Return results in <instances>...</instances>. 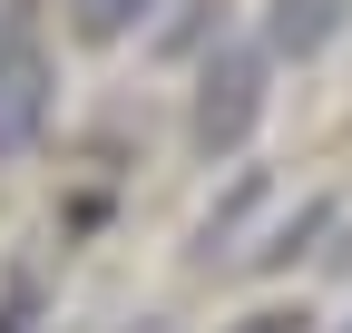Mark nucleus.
<instances>
[{
	"mask_svg": "<svg viewBox=\"0 0 352 333\" xmlns=\"http://www.w3.org/2000/svg\"><path fill=\"white\" fill-rule=\"evenodd\" d=\"M226 333H314V314H303V304H264V314H245Z\"/></svg>",
	"mask_w": 352,
	"mask_h": 333,
	"instance_id": "9",
	"label": "nucleus"
},
{
	"mask_svg": "<svg viewBox=\"0 0 352 333\" xmlns=\"http://www.w3.org/2000/svg\"><path fill=\"white\" fill-rule=\"evenodd\" d=\"M342 333H352V323H342Z\"/></svg>",
	"mask_w": 352,
	"mask_h": 333,
	"instance_id": "12",
	"label": "nucleus"
},
{
	"mask_svg": "<svg viewBox=\"0 0 352 333\" xmlns=\"http://www.w3.org/2000/svg\"><path fill=\"white\" fill-rule=\"evenodd\" d=\"M323 265H333V275H352V226H342V245H323Z\"/></svg>",
	"mask_w": 352,
	"mask_h": 333,
	"instance_id": "10",
	"label": "nucleus"
},
{
	"mask_svg": "<svg viewBox=\"0 0 352 333\" xmlns=\"http://www.w3.org/2000/svg\"><path fill=\"white\" fill-rule=\"evenodd\" d=\"M0 333H39V284H30V275L0 294Z\"/></svg>",
	"mask_w": 352,
	"mask_h": 333,
	"instance_id": "8",
	"label": "nucleus"
},
{
	"mask_svg": "<svg viewBox=\"0 0 352 333\" xmlns=\"http://www.w3.org/2000/svg\"><path fill=\"white\" fill-rule=\"evenodd\" d=\"M323 235H333V206L314 196V206H294V216H274V226H264V245H245V265H254V275H284L294 255H314Z\"/></svg>",
	"mask_w": 352,
	"mask_h": 333,
	"instance_id": "4",
	"label": "nucleus"
},
{
	"mask_svg": "<svg viewBox=\"0 0 352 333\" xmlns=\"http://www.w3.org/2000/svg\"><path fill=\"white\" fill-rule=\"evenodd\" d=\"M264 78H274V50L264 39H215L206 69H196V98H186V147L215 157H245V138L264 128Z\"/></svg>",
	"mask_w": 352,
	"mask_h": 333,
	"instance_id": "1",
	"label": "nucleus"
},
{
	"mask_svg": "<svg viewBox=\"0 0 352 333\" xmlns=\"http://www.w3.org/2000/svg\"><path fill=\"white\" fill-rule=\"evenodd\" d=\"M138 333H166V323H138Z\"/></svg>",
	"mask_w": 352,
	"mask_h": 333,
	"instance_id": "11",
	"label": "nucleus"
},
{
	"mask_svg": "<svg viewBox=\"0 0 352 333\" xmlns=\"http://www.w3.org/2000/svg\"><path fill=\"white\" fill-rule=\"evenodd\" d=\"M254 196H264V166H235V186H226V206H206V226H196V255H215L245 216H254Z\"/></svg>",
	"mask_w": 352,
	"mask_h": 333,
	"instance_id": "6",
	"label": "nucleus"
},
{
	"mask_svg": "<svg viewBox=\"0 0 352 333\" xmlns=\"http://www.w3.org/2000/svg\"><path fill=\"white\" fill-rule=\"evenodd\" d=\"M342 30H352V0H264V30L254 39L274 59H323Z\"/></svg>",
	"mask_w": 352,
	"mask_h": 333,
	"instance_id": "3",
	"label": "nucleus"
},
{
	"mask_svg": "<svg viewBox=\"0 0 352 333\" xmlns=\"http://www.w3.org/2000/svg\"><path fill=\"white\" fill-rule=\"evenodd\" d=\"M147 10H157V0H69V20H78V39H88V50H118V39L138 30Z\"/></svg>",
	"mask_w": 352,
	"mask_h": 333,
	"instance_id": "5",
	"label": "nucleus"
},
{
	"mask_svg": "<svg viewBox=\"0 0 352 333\" xmlns=\"http://www.w3.org/2000/svg\"><path fill=\"white\" fill-rule=\"evenodd\" d=\"M50 98H59V69L30 30H0V166L30 157L39 128H50Z\"/></svg>",
	"mask_w": 352,
	"mask_h": 333,
	"instance_id": "2",
	"label": "nucleus"
},
{
	"mask_svg": "<svg viewBox=\"0 0 352 333\" xmlns=\"http://www.w3.org/2000/svg\"><path fill=\"white\" fill-rule=\"evenodd\" d=\"M176 10H186V20H176V30L157 39L166 59H186V50H206V39H226V30H215V0H176Z\"/></svg>",
	"mask_w": 352,
	"mask_h": 333,
	"instance_id": "7",
	"label": "nucleus"
}]
</instances>
